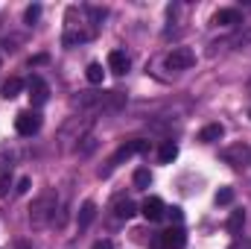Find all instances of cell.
Segmentation results:
<instances>
[{"label":"cell","instance_id":"obj_1","mask_svg":"<svg viewBox=\"0 0 251 249\" xmlns=\"http://www.w3.org/2000/svg\"><path fill=\"white\" fill-rule=\"evenodd\" d=\"M56 211H59V196H56V190H47V193H41V196L32 202V208H29V223H32L35 229H44L50 220H56Z\"/></svg>","mask_w":251,"mask_h":249},{"label":"cell","instance_id":"obj_2","mask_svg":"<svg viewBox=\"0 0 251 249\" xmlns=\"http://www.w3.org/2000/svg\"><path fill=\"white\" fill-rule=\"evenodd\" d=\"M15 129H18V135L32 138V135L41 129V115H38V112H32V109L18 112V118H15Z\"/></svg>","mask_w":251,"mask_h":249},{"label":"cell","instance_id":"obj_3","mask_svg":"<svg viewBox=\"0 0 251 249\" xmlns=\"http://www.w3.org/2000/svg\"><path fill=\"white\" fill-rule=\"evenodd\" d=\"M196 64V53L190 50V47H176V50H170V56H167V67L170 70H187Z\"/></svg>","mask_w":251,"mask_h":249},{"label":"cell","instance_id":"obj_4","mask_svg":"<svg viewBox=\"0 0 251 249\" xmlns=\"http://www.w3.org/2000/svg\"><path fill=\"white\" fill-rule=\"evenodd\" d=\"M26 88H29V100H32V106H35V109H38V106H44V103L50 100V85H47L41 76H29Z\"/></svg>","mask_w":251,"mask_h":249},{"label":"cell","instance_id":"obj_5","mask_svg":"<svg viewBox=\"0 0 251 249\" xmlns=\"http://www.w3.org/2000/svg\"><path fill=\"white\" fill-rule=\"evenodd\" d=\"M146 147H149V141H140V138H137V141H128V144H123V147H120V150L111 156V161H108V170H111V167H117V164H120V161H126V158H131L134 153H143ZM108 170H105V173H108Z\"/></svg>","mask_w":251,"mask_h":249},{"label":"cell","instance_id":"obj_6","mask_svg":"<svg viewBox=\"0 0 251 249\" xmlns=\"http://www.w3.org/2000/svg\"><path fill=\"white\" fill-rule=\"evenodd\" d=\"M184 244H187V235H184L181 226H173V229H167L161 235V247L164 249H184Z\"/></svg>","mask_w":251,"mask_h":249},{"label":"cell","instance_id":"obj_7","mask_svg":"<svg viewBox=\"0 0 251 249\" xmlns=\"http://www.w3.org/2000/svg\"><path fill=\"white\" fill-rule=\"evenodd\" d=\"M140 214H143V217H146L149 223H158V220H161V217L167 214V208H164V202H161L158 196H149V199H146V202L140 205Z\"/></svg>","mask_w":251,"mask_h":249},{"label":"cell","instance_id":"obj_8","mask_svg":"<svg viewBox=\"0 0 251 249\" xmlns=\"http://www.w3.org/2000/svg\"><path fill=\"white\" fill-rule=\"evenodd\" d=\"M94 217H97V202H94V199H85L82 208H79V214H76V226H79V232H85V229L94 223Z\"/></svg>","mask_w":251,"mask_h":249},{"label":"cell","instance_id":"obj_9","mask_svg":"<svg viewBox=\"0 0 251 249\" xmlns=\"http://www.w3.org/2000/svg\"><path fill=\"white\" fill-rule=\"evenodd\" d=\"M128 67H131V62H128L126 50H111V53H108V70H111V73L123 76V73H128Z\"/></svg>","mask_w":251,"mask_h":249},{"label":"cell","instance_id":"obj_10","mask_svg":"<svg viewBox=\"0 0 251 249\" xmlns=\"http://www.w3.org/2000/svg\"><path fill=\"white\" fill-rule=\"evenodd\" d=\"M213 24H219V27H237V24H243V12L240 9H219L213 15Z\"/></svg>","mask_w":251,"mask_h":249},{"label":"cell","instance_id":"obj_11","mask_svg":"<svg viewBox=\"0 0 251 249\" xmlns=\"http://www.w3.org/2000/svg\"><path fill=\"white\" fill-rule=\"evenodd\" d=\"M222 135H225V126L222 124H207L199 132V141H201V144H213V141H219Z\"/></svg>","mask_w":251,"mask_h":249},{"label":"cell","instance_id":"obj_12","mask_svg":"<svg viewBox=\"0 0 251 249\" xmlns=\"http://www.w3.org/2000/svg\"><path fill=\"white\" fill-rule=\"evenodd\" d=\"M21 91H24V79H18V76L6 79V82L0 85V94H3V100H15Z\"/></svg>","mask_w":251,"mask_h":249},{"label":"cell","instance_id":"obj_13","mask_svg":"<svg viewBox=\"0 0 251 249\" xmlns=\"http://www.w3.org/2000/svg\"><path fill=\"white\" fill-rule=\"evenodd\" d=\"M114 214H117L120 220H131V217L137 214V205H134L131 199H117V202H114Z\"/></svg>","mask_w":251,"mask_h":249},{"label":"cell","instance_id":"obj_14","mask_svg":"<svg viewBox=\"0 0 251 249\" xmlns=\"http://www.w3.org/2000/svg\"><path fill=\"white\" fill-rule=\"evenodd\" d=\"M158 158H161L164 164L176 161V158H178V144H176V141H164V144H161V150H158Z\"/></svg>","mask_w":251,"mask_h":249},{"label":"cell","instance_id":"obj_15","mask_svg":"<svg viewBox=\"0 0 251 249\" xmlns=\"http://www.w3.org/2000/svg\"><path fill=\"white\" fill-rule=\"evenodd\" d=\"M243 226H246V211H243V208L231 211V217H228V235H240Z\"/></svg>","mask_w":251,"mask_h":249},{"label":"cell","instance_id":"obj_16","mask_svg":"<svg viewBox=\"0 0 251 249\" xmlns=\"http://www.w3.org/2000/svg\"><path fill=\"white\" fill-rule=\"evenodd\" d=\"M85 76H88V82H91V85H100V82H102V76H105V70H102V64H100V62H91V64H88V70H85Z\"/></svg>","mask_w":251,"mask_h":249},{"label":"cell","instance_id":"obj_17","mask_svg":"<svg viewBox=\"0 0 251 249\" xmlns=\"http://www.w3.org/2000/svg\"><path fill=\"white\" fill-rule=\"evenodd\" d=\"M134 185H137V187H149V185H152V173H149L146 167L134 170Z\"/></svg>","mask_w":251,"mask_h":249},{"label":"cell","instance_id":"obj_18","mask_svg":"<svg viewBox=\"0 0 251 249\" xmlns=\"http://www.w3.org/2000/svg\"><path fill=\"white\" fill-rule=\"evenodd\" d=\"M234 202V187H219L216 190V205H231Z\"/></svg>","mask_w":251,"mask_h":249},{"label":"cell","instance_id":"obj_19","mask_svg":"<svg viewBox=\"0 0 251 249\" xmlns=\"http://www.w3.org/2000/svg\"><path fill=\"white\" fill-rule=\"evenodd\" d=\"M38 18H41V6H38V3L26 6V12H24V21H26V24H35Z\"/></svg>","mask_w":251,"mask_h":249},{"label":"cell","instance_id":"obj_20","mask_svg":"<svg viewBox=\"0 0 251 249\" xmlns=\"http://www.w3.org/2000/svg\"><path fill=\"white\" fill-rule=\"evenodd\" d=\"M167 217L176 223V226H181V208L178 205H173V208H167Z\"/></svg>","mask_w":251,"mask_h":249},{"label":"cell","instance_id":"obj_21","mask_svg":"<svg viewBox=\"0 0 251 249\" xmlns=\"http://www.w3.org/2000/svg\"><path fill=\"white\" fill-rule=\"evenodd\" d=\"M29 185H32V182H29V176H24V179L18 182V187H15V190H18V193H26V190H29Z\"/></svg>","mask_w":251,"mask_h":249},{"label":"cell","instance_id":"obj_22","mask_svg":"<svg viewBox=\"0 0 251 249\" xmlns=\"http://www.w3.org/2000/svg\"><path fill=\"white\" fill-rule=\"evenodd\" d=\"M9 193V176H0V199Z\"/></svg>","mask_w":251,"mask_h":249},{"label":"cell","instance_id":"obj_23","mask_svg":"<svg viewBox=\"0 0 251 249\" xmlns=\"http://www.w3.org/2000/svg\"><path fill=\"white\" fill-rule=\"evenodd\" d=\"M91 249H114V244H111V241H97Z\"/></svg>","mask_w":251,"mask_h":249},{"label":"cell","instance_id":"obj_24","mask_svg":"<svg viewBox=\"0 0 251 249\" xmlns=\"http://www.w3.org/2000/svg\"><path fill=\"white\" fill-rule=\"evenodd\" d=\"M0 64H3V59H0Z\"/></svg>","mask_w":251,"mask_h":249},{"label":"cell","instance_id":"obj_25","mask_svg":"<svg viewBox=\"0 0 251 249\" xmlns=\"http://www.w3.org/2000/svg\"><path fill=\"white\" fill-rule=\"evenodd\" d=\"M249 118H251V115H249Z\"/></svg>","mask_w":251,"mask_h":249}]
</instances>
